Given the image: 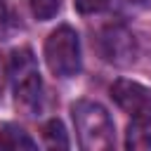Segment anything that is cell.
<instances>
[{
	"instance_id": "1",
	"label": "cell",
	"mask_w": 151,
	"mask_h": 151,
	"mask_svg": "<svg viewBox=\"0 0 151 151\" xmlns=\"http://www.w3.org/2000/svg\"><path fill=\"white\" fill-rule=\"evenodd\" d=\"M73 125L85 151H101L113 146V120L109 111L90 99H80L71 106Z\"/></svg>"
},
{
	"instance_id": "2",
	"label": "cell",
	"mask_w": 151,
	"mask_h": 151,
	"mask_svg": "<svg viewBox=\"0 0 151 151\" xmlns=\"http://www.w3.org/2000/svg\"><path fill=\"white\" fill-rule=\"evenodd\" d=\"M7 66H9V78L14 83L17 106L24 109L28 116L35 113L40 109V101H42V83H40L38 64H35L31 47L14 50Z\"/></svg>"
},
{
	"instance_id": "3",
	"label": "cell",
	"mask_w": 151,
	"mask_h": 151,
	"mask_svg": "<svg viewBox=\"0 0 151 151\" xmlns=\"http://www.w3.org/2000/svg\"><path fill=\"white\" fill-rule=\"evenodd\" d=\"M45 61L57 78H73L80 71V40L71 26H59L47 35Z\"/></svg>"
},
{
	"instance_id": "4",
	"label": "cell",
	"mask_w": 151,
	"mask_h": 151,
	"mask_svg": "<svg viewBox=\"0 0 151 151\" xmlns=\"http://www.w3.org/2000/svg\"><path fill=\"white\" fill-rule=\"evenodd\" d=\"M97 50L113 66H130L137 59V40L130 33V28L123 26V24H118V21L106 24L99 31Z\"/></svg>"
},
{
	"instance_id": "5",
	"label": "cell",
	"mask_w": 151,
	"mask_h": 151,
	"mask_svg": "<svg viewBox=\"0 0 151 151\" xmlns=\"http://www.w3.org/2000/svg\"><path fill=\"white\" fill-rule=\"evenodd\" d=\"M111 97L132 118H146V120H151V90L144 87L142 83L120 78V80L113 83Z\"/></svg>"
},
{
	"instance_id": "6",
	"label": "cell",
	"mask_w": 151,
	"mask_h": 151,
	"mask_svg": "<svg viewBox=\"0 0 151 151\" xmlns=\"http://www.w3.org/2000/svg\"><path fill=\"white\" fill-rule=\"evenodd\" d=\"M125 146L127 149H151V120L146 118H134V123L127 125L125 134Z\"/></svg>"
},
{
	"instance_id": "7",
	"label": "cell",
	"mask_w": 151,
	"mask_h": 151,
	"mask_svg": "<svg viewBox=\"0 0 151 151\" xmlns=\"http://www.w3.org/2000/svg\"><path fill=\"white\" fill-rule=\"evenodd\" d=\"M0 149L21 151V149H35V142L17 125H5L0 130Z\"/></svg>"
},
{
	"instance_id": "8",
	"label": "cell",
	"mask_w": 151,
	"mask_h": 151,
	"mask_svg": "<svg viewBox=\"0 0 151 151\" xmlns=\"http://www.w3.org/2000/svg\"><path fill=\"white\" fill-rule=\"evenodd\" d=\"M42 134H45V144L50 149H66L68 146V137H66V130L61 125V120H50L45 127H42Z\"/></svg>"
},
{
	"instance_id": "9",
	"label": "cell",
	"mask_w": 151,
	"mask_h": 151,
	"mask_svg": "<svg viewBox=\"0 0 151 151\" xmlns=\"http://www.w3.org/2000/svg\"><path fill=\"white\" fill-rule=\"evenodd\" d=\"M28 5H31V12H33L35 19L47 21V19H52L59 12L61 0H28Z\"/></svg>"
},
{
	"instance_id": "10",
	"label": "cell",
	"mask_w": 151,
	"mask_h": 151,
	"mask_svg": "<svg viewBox=\"0 0 151 151\" xmlns=\"http://www.w3.org/2000/svg\"><path fill=\"white\" fill-rule=\"evenodd\" d=\"M73 5L80 14H94V12L104 9L109 5V0H73Z\"/></svg>"
},
{
	"instance_id": "11",
	"label": "cell",
	"mask_w": 151,
	"mask_h": 151,
	"mask_svg": "<svg viewBox=\"0 0 151 151\" xmlns=\"http://www.w3.org/2000/svg\"><path fill=\"white\" fill-rule=\"evenodd\" d=\"M7 76H9V66H7V61H5L2 54H0V97H2V90H5V80H7Z\"/></svg>"
},
{
	"instance_id": "12",
	"label": "cell",
	"mask_w": 151,
	"mask_h": 151,
	"mask_svg": "<svg viewBox=\"0 0 151 151\" xmlns=\"http://www.w3.org/2000/svg\"><path fill=\"white\" fill-rule=\"evenodd\" d=\"M0 14H2V0H0Z\"/></svg>"
}]
</instances>
